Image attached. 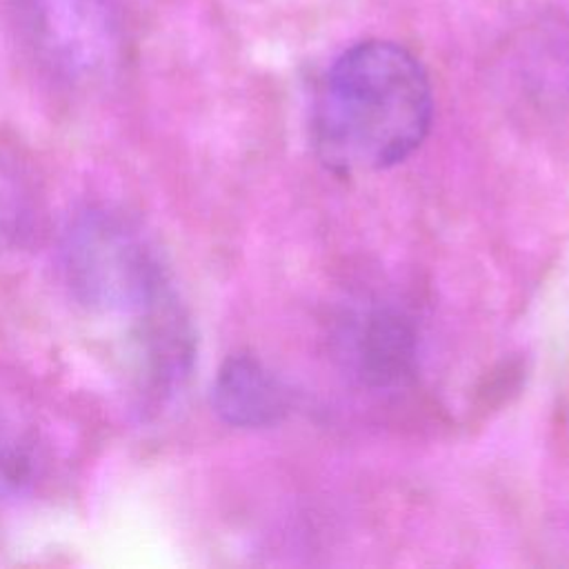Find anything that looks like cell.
I'll return each instance as SVG.
<instances>
[{
	"label": "cell",
	"mask_w": 569,
	"mask_h": 569,
	"mask_svg": "<svg viewBox=\"0 0 569 569\" xmlns=\"http://www.w3.org/2000/svg\"><path fill=\"white\" fill-rule=\"evenodd\" d=\"M36 227V191L20 164L0 153V256L20 249Z\"/></svg>",
	"instance_id": "8992f818"
},
{
	"label": "cell",
	"mask_w": 569,
	"mask_h": 569,
	"mask_svg": "<svg viewBox=\"0 0 569 569\" xmlns=\"http://www.w3.org/2000/svg\"><path fill=\"white\" fill-rule=\"evenodd\" d=\"M42 473V453L36 440L0 416V507L27 498Z\"/></svg>",
	"instance_id": "52a82bcc"
},
{
	"label": "cell",
	"mask_w": 569,
	"mask_h": 569,
	"mask_svg": "<svg viewBox=\"0 0 569 569\" xmlns=\"http://www.w3.org/2000/svg\"><path fill=\"white\" fill-rule=\"evenodd\" d=\"M27 42L60 82L93 87L109 80L124 51L118 0H20Z\"/></svg>",
	"instance_id": "3957f363"
},
{
	"label": "cell",
	"mask_w": 569,
	"mask_h": 569,
	"mask_svg": "<svg viewBox=\"0 0 569 569\" xmlns=\"http://www.w3.org/2000/svg\"><path fill=\"white\" fill-rule=\"evenodd\" d=\"M433 118L431 82L405 47L365 40L327 71L313 104L318 156L336 171H380L407 160Z\"/></svg>",
	"instance_id": "6da1fadb"
},
{
	"label": "cell",
	"mask_w": 569,
	"mask_h": 569,
	"mask_svg": "<svg viewBox=\"0 0 569 569\" xmlns=\"http://www.w3.org/2000/svg\"><path fill=\"white\" fill-rule=\"evenodd\" d=\"M60 264L71 293L104 313L140 316L173 291L147 236L107 207L73 213L62 231Z\"/></svg>",
	"instance_id": "7a4b0ae2"
},
{
	"label": "cell",
	"mask_w": 569,
	"mask_h": 569,
	"mask_svg": "<svg viewBox=\"0 0 569 569\" xmlns=\"http://www.w3.org/2000/svg\"><path fill=\"white\" fill-rule=\"evenodd\" d=\"M358 360L365 376L376 382L400 380L413 362V333L409 325L389 311L373 313L360 331Z\"/></svg>",
	"instance_id": "5b68a950"
},
{
	"label": "cell",
	"mask_w": 569,
	"mask_h": 569,
	"mask_svg": "<svg viewBox=\"0 0 569 569\" xmlns=\"http://www.w3.org/2000/svg\"><path fill=\"white\" fill-rule=\"evenodd\" d=\"M211 405L231 427L262 429L284 418L289 398L276 373L262 360L242 351L220 365L211 387Z\"/></svg>",
	"instance_id": "277c9868"
}]
</instances>
